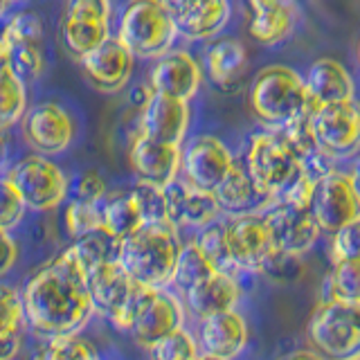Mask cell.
<instances>
[{
	"mask_svg": "<svg viewBox=\"0 0 360 360\" xmlns=\"http://www.w3.org/2000/svg\"><path fill=\"white\" fill-rule=\"evenodd\" d=\"M11 5H16L14 0H0V18L7 16V11L11 9Z\"/></svg>",
	"mask_w": 360,
	"mask_h": 360,
	"instance_id": "db71d44e",
	"label": "cell"
},
{
	"mask_svg": "<svg viewBox=\"0 0 360 360\" xmlns=\"http://www.w3.org/2000/svg\"><path fill=\"white\" fill-rule=\"evenodd\" d=\"M0 360H5V358H3V356H0Z\"/></svg>",
	"mask_w": 360,
	"mask_h": 360,
	"instance_id": "6125c7cd",
	"label": "cell"
},
{
	"mask_svg": "<svg viewBox=\"0 0 360 360\" xmlns=\"http://www.w3.org/2000/svg\"><path fill=\"white\" fill-rule=\"evenodd\" d=\"M72 245H75L79 259L84 262L86 270L93 266H99V264H106V262H120L122 239H117L115 234H110L104 228L84 234L82 239L72 241Z\"/></svg>",
	"mask_w": 360,
	"mask_h": 360,
	"instance_id": "e575fe53",
	"label": "cell"
},
{
	"mask_svg": "<svg viewBox=\"0 0 360 360\" xmlns=\"http://www.w3.org/2000/svg\"><path fill=\"white\" fill-rule=\"evenodd\" d=\"M108 37H112L110 22L104 20H86V18H75L65 16L61 20V39L68 52L75 54L77 59L97 48L99 43H104Z\"/></svg>",
	"mask_w": 360,
	"mask_h": 360,
	"instance_id": "1f68e13d",
	"label": "cell"
},
{
	"mask_svg": "<svg viewBox=\"0 0 360 360\" xmlns=\"http://www.w3.org/2000/svg\"><path fill=\"white\" fill-rule=\"evenodd\" d=\"M101 210V228L115 234L117 239H124L131 232H135L144 223L138 202H135L131 189L127 191H110L99 200Z\"/></svg>",
	"mask_w": 360,
	"mask_h": 360,
	"instance_id": "f546056e",
	"label": "cell"
},
{
	"mask_svg": "<svg viewBox=\"0 0 360 360\" xmlns=\"http://www.w3.org/2000/svg\"><path fill=\"white\" fill-rule=\"evenodd\" d=\"M25 217L27 207L20 198L18 189L11 185V180L5 174H0V228L14 232Z\"/></svg>",
	"mask_w": 360,
	"mask_h": 360,
	"instance_id": "b9f144b4",
	"label": "cell"
},
{
	"mask_svg": "<svg viewBox=\"0 0 360 360\" xmlns=\"http://www.w3.org/2000/svg\"><path fill=\"white\" fill-rule=\"evenodd\" d=\"M352 360H360V358H352Z\"/></svg>",
	"mask_w": 360,
	"mask_h": 360,
	"instance_id": "94428289",
	"label": "cell"
},
{
	"mask_svg": "<svg viewBox=\"0 0 360 360\" xmlns=\"http://www.w3.org/2000/svg\"><path fill=\"white\" fill-rule=\"evenodd\" d=\"M234 162L228 144L217 135L202 133L191 138L180 151V178L198 189L214 191Z\"/></svg>",
	"mask_w": 360,
	"mask_h": 360,
	"instance_id": "7c38bea8",
	"label": "cell"
},
{
	"mask_svg": "<svg viewBox=\"0 0 360 360\" xmlns=\"http://www.w3.org/2000/svg\"><path fill=\"white\" fill-rule=\"evenodd\" d=\"M313 189H315V180H311L304 172H300L290 183L284 187V191L275 198L279 202H288V205H295V207H304L309 210L311 207V198H313Z\"/></svg>",
	"mask_w": 360,
	"mask_h": 360,
	"instance_id": "7dc6e473",
	"label": "cell"
},
{
	"mask_svg": "<svg viewBox=\"0 0 360 360\" xmlns=\"http://www.w3.org/2000/svg\"><path fill=\"white\" fill-rule=\"evenodd\" d=\"M162 194L167 205V219L178 230H198L202 225L223 217L212 191L189 185L180 176L162 187Z\"/></svg>",
	"mask_w": 360,
	"mask_h": 360,
	"instance_id": "d6986e66",
	"label": "cell"
},
{
	"mask_svg": "<svg viewBox=\"0 0 360 360\" xmlns=\"http://www.w3.org/2000/svg\"><path fill=\"white\" fill-rule=\"evenodd\" d=\"M146 84L153 93L191 101L202 84L200 63L185 50H167L151 61Z\"/></svg>",
	"mask_w": 360,
	"mask_h": 360,
	"instance_id": "2e32d148",
	"label": "cell"
},
{
	"mask_svg": "<svg viewBox=\"0 0 360 360\" xmlns=\"http://www.w3.org/2000/svg\"><path fill=\"white\" fill-rule=\"evenodd\" d=\"M313 349L326 360L360 358V311L358 304L324 300L307 324Z\"/></svg>",
	"mask_w": 360,
	"mask_h": 360,
	"instance_id": "52a82bcc",
	"label": "cell"
},
{
	"mask_svg": "<svg viewBox=\"0 0 360 360\" xmlns=\"http://www.w3.org/2000/svg\"><path fill=\"white\" fill-rule=\"evenodd\" d=\"M358 311H360V302H358Z\"/></svg>",
	"mask_w": 360,
	"mask_h": 360,
	"instance_id": "680465c9",
	"label": "cell"
},
{
	"mask_svg": "<svg viewBox=\"0 0 360 360\" xmlns=\"http://www.w3.org/2000/svg\"><path fill=\"white\" fill-rule=\"evenodd\" d=\"M225 228H228V219H225V214H223V217H219L217 221L198 228L194 241L200 248V252L210 259V264L214 268L221 270V273L236 275V268L232 264V257L228 250V232H225Z\"/></svg>",
	"mask_w": 360,
	"mask_h": 360,
	"instance_id": "836d02e7",
	"label": "cell"
},
{
	"mask_svg": "<svg viewBox=\"0 0 360 360\" xmlns=\"http://www.w3.org/2000/svg\"><path fill=\"white\" fill-rule=\"evenodd\" d=\"M27 333V318L20 288L0 279V356L14 360Z\"/></svg>",
	"mask_w": 360,
	"mask_h": 360,
	"instance_id": "83f0119b",
	"label": "cell"
},
{
	"mask_svg": "<svg viewBox=\"0 0 360 360\" xmlns=\"http://www.w3.org/2000/svg\"><path fill=\"white\" fill-rule=\"evenodd\" d=\"M185 324H187V309L183 304V297H180L176 290L165 286L153 292V297L138 315V320H135L129 335L133 338L135 345L146 352V349L153 347L160 338L169 335Z\"/></svg>",
	"mask_w": 360,
	"mask_h": 360,
	"instance_id": "e0dca14e",
	"label": "cell"
},
{
	"mask_svg": "<svg viewBox=\"0 0 360 360\" xmlns=\"http://www.w3.org/2000/svg\"><path fill=\"white\" fill-rule=\"evenodd\" d=\"M63 228L72 241L82 239L84 234L93 230H99L101 228L99 202H84V200L68 198L63 210Z\"/></svg>",
	"mask_w": 360,
	"mask_h": 360,
	"instance_id": "ab89813d",
	"label": "cell"
},
{
	"mask_svg": "<svg viewBox=\"0 0 360 360\" xmlns=\"http://www.w3.org/2000/svg\"><path fill=\"white\" fill-rule=\"evenodd\" d=\"M318 146L333 160H349L360 153V101H333L318 106L311 115Z\"/></svg>",
	"mask_w": 360,
	"mask_h": 360,
	"instance_id": "9c48e42d",
	"label": "cell"
},
{
	"mask_svg": "<svg viewBox=\"0 0 360 360\" xmlns=\"http://www.w3.org/2000/svg\"><path fill=\"white\" fill-rule=\"evenodd\" d=\"M155 290H158L155 286L142 284V281L133 279V286H131V290H129L127 300H124L112 313H108L104 320H106L115 331H120V333H129V331L133 329L135 320H138V315L142 313V309H144L146 304H149V300L153 297V292H155Z\"/></svg>",
	"mask_w": 360,
	"mask_h": 360,
	"instance_id": "74e56055",
	"label": "cell"
},
{
	"mask_svg": "<svg viewBox=\"0 0 360 360\" xmlns=\"http://www.w3.org/2000/svg\"><path fill=\"white\" fill-rule=\"evenodd\" d=\"M5 158V138H3V131H0V162Z\"/></svg>",
	"mask_w": 360,
	"mask_h": 360,
	"instance_id": "11a10c76",
	"label": "cell"
},
{
	"mask_svg": "<svg viewBox=\"0 0 360 360\" xmlns=\"http://www.w3.org/2000/svg\"><path fill=\"white\" fill-rule=\"evenodd\" d=\"M3 27V43L5 45H43L45 27L39 14L34 11H16L14 16H9Z\"/></svg>",
	"mask_w": 360,
	"mask_h": 360,
	"instance_id": "60d3db41",
	"label": "cell"
},
{
	"mask_svg": "<svg viewBox=\"0 0 360 360\" xmlns=\"http://www.w3.org/2000/svg\"><path fill=\"white\" fill-rule=\"evenodd\" d=\"M0 48H3V27H0Z\"/></svg>",
	"mask_w": 360,
	"mask_h": 360,
	"instance_id": "6f0895ef",
	"label": "cell"
},
{
	"mask_svg": "<svg viewBox=\"0 0 360 360\" xmlns=\"http://www.w3.org/2000/svg\"><path fill=\"white\" fill-rule=\"evenodd\" d=\"M27 106V86L11 70L9 54L3 43L0 48V131L20 124Z\"/></svg>",
	"mask_w": 360,
	"mask_h": 360,
	"instance_id": "f1b7e54d",
	"label": "cell"
},
{
	"mask_svg": "<svg viewBox=\"0 0 360 360\" xmlns=\"http://www.w3.org/2000/svg\"><path fill=\"white\" fill-rule=\"evenodd\" d=\"M86 275L88 270L70 243L22 279L18 288L25 307L27 331L39 338L84 333L97 315Z\"/></svg>",
	"mask_w": 360,
	"mask_h": 360,
	"instance_id": "6da1fadb",
	"label": "cell"
},
{
	"mask_svg": "<svg viewBox=\"0 0 360 360\" xmlns=\"http://www.w3.org/2000/svg\"><path fill=\"white\" fill-rule=\"evenodd\" d=\"M178 37L207 41L230 22V0H160Z\"/></svg>",
	"mask_w": 360,
	"mask_h": 360,
	"instance_id": "9a60e30c",
	"label": "cell"
},
{
	"mask_svg": "<svg viewBox=\"0 0 360 360\" xmlns=\"http://www.w3.org/2000/svg\"><path fill=\"white\" fill-rule=\"evenodd\" d=\"M243 167L255 180V185L270 200H275L290 180L302 172L297 153L292 151V146L279 129L252 135L245 149Z\"/></svg>",
	"mask_w": 360,
	"mask_h": 360,
	"instance_id": "8992f818",
	"label": "cell"
},
{
	"mask_svg": "<svg viewBox=\"0 0 360 360\" xmlns=\"http://www.w3.org/2000/svg\"><path fill=\"white\" fill-rule=\"evenodd\" d=\"M266 225L270 230V239L277 250H284L290 255H304L318 243L320 239V225L315 223L311 210L288 205V202L273 200L262 212Z\"/></svg>",
	"mask_w": 360,
	"mask_h": 360,
	"instance_id": "5bb4252c",
	"label": "cell"
},
{
	"mask_svg": "<svg viewBox=\"0 0 360 360\" xmlns=\"http://www.w3.org/2000/svg\"><path fill=\"white\" fill-rule=\"evenodd\" d=\"M106 194H108L106 178L101 176L97 169H86V172H79L70 180V191H68V198L84 200V202H99Z\"/></svg>",
	"mask_w": 360,
	"mask_h": 360,
	"instance_id": "ee69618b",
	"label": "cell"
},
{
	"mask_svg": "<svg viewBox=\"0 0 360 360\" xmlns=\"http://www.w3.org/2000/svg\"><path fill=\"white\" fill-rule=\"evenodd\" d=\"M228 219V250L236 275H262L264 264L273 255L275 245L262 212L239 214Z\"/></svg>",
	"mask_w": 360,
	"mask_h": 360,
	"instance_id": "30bf717a",
	"label": "cell"
},
{
	"mask_svg": "<svg viewBox=\"0 0 360 360\" xmlns=\"http://www.w3.org/2000/svg\"><path fill=\"white\" fill-rule=\"evenodd\" d=\"M335 162L338 160H333V158L329 155V153H324L320 146L318 149H313L311 153H307L300 160V167H302V172L307 174L311 180H322L324 176H329L331 172H335Z\"/></svg>",
	"mask_w": 360,
	"mask_h": 360,
	"instance_id": "681fc988",
	"label": "cell"
},
{
	"mask_svg": "<svg viewBox=\"0 0 360 360\" xmlns=\"http://www.w3.org/2000/svg\"><path fill=\"white\" fill-rule=\"evenodd\" d=\"M352 180H354L356 191H358V196H360V153H358V160L354 162V169H352Z\"/></svg>",
	"mask_w": 360,
	"mask_h": 360,
	"instance_id": "f5cc1de1",
	"label": "cell"
},
{
	"mask_svg": "<svg viewBox=\"0 0 360 360\" xmlns=\"http://www.w3.org/2000/svg\"><path fill=\"white\" fill-rule=\"evenodd\" d=\"M331 262L360 259V217L331 234Z\"/></svg>",
	"mask_w": 360,
	"mask_h": 360,
	"instance_id": "f6af8a7d",
	"label": "cell"
},
{
	"mask_svg": "<svg viewBox=\"0 0 360 360\" xmlns=\"http://www.w3.org/2000/svg\"><path fill=\"white\" fill-rule=\"evenodd\" d=\"M311 214L320 230L333 234L342 225L360 217V196L352 180V174L331 172L315 183L311 198Z\"/></svg>",
	"mask_w": 360,
	"mask_h": 360,
	"instance_id": "8fae6325",
	"label": "cell"
},
{
	"mask_svg": "<svg viewBox=\"0 0 360 360\" xmlns=\"http://www.w3.org/2000/svg\"><path fill=\"white\" fill-rule=\"evenodd\" d=\"M183 236L172 221H149L124 236L120 245V264L127 273L155 288L172 284Z\"/></svg>",
	"mask_w": 360,
	"mask_h": 360,
	"instance_id": "7a4b0ae2",
	"label": "cell"
},
{
	"mask_svg": "<svg viewBox=\"0 0 360 360\" xmlns=\"http://www.w3.org/2000/svg\"><path fill=\"white\" fill-rule=\"evenodd\" d=\"M30 360H101V354L84 333H61L41 338Z\"/></svg>",
	"mask_w": 360,
	"mask_h": 360,
	"instance_id": "4dcf8cb0",
	"label": "cell"
},
{
	"mask_svg": "<svg viewBox=\"0 0 360 360\" xmlns=\"http://www.w3.org/2000/svg\"><path fill=\"white\" fill-rule=\"evenodd\" d=\"M302 273V259L300 255H290L284 250H273V255L268 257V262L264 264L262 275H268L279 281H290Z\"/></svg>",
	"mask_w": 360,
	"mask_h": 360,
	"instance_id": "bcb514c9",
	"label": "cell"
},
{
	"mask_svg": "<svg viewBox=\"0 0 360 360\" xmlns=\"http://www.w3.org/2000/svg\"><path fill=\"white\" fill-rule=\"evenodd\" d=\"M214 268L210 264V259L200 252V248L196 245V241H183V248H180V255H178V262L174 268V277H172V284L169 288L176 290L180 297L185 295L189 288H194L196 284H200L202 279L210 277L214 273Z\"/></svg>",
	"mask_w": 360,
	"mask_h": 360,
	"instance_id": "d6a6232c",
	"label": "cell"
},
{
	"mask_svg": "<svg viewBox=\"0 0 360 360\" xmlns=\"http://www.w3.org/2000/svg\"><path fill=\"white\" fill-rule=\"evenodd\" d=\"M77 61L86 82L99 93H120L122 88L129 86L135 70V56L124 48L115 34L84 56H79Z\"/></svg>",
	"mask_w": 360,
	"mask_h": 360,
	"instance_id": "4fadbf2b",
	"label": "cell"
},
{
	"mask_svg": "<svg viewBox=\"0 0 360 360\" xmlns=\"http://www.w3.org/2000/svg\"><path fill=\"white\" fill-rule=\"evenodd\" d=\"M248 7V32L266 48L284 43L297 22L295 0H245Z\"/></svg>",
	"mask_w": 360,
	"mask_h": 360,
	"instance_id": "7402d4cb",
	"label": "cell"
},
{
	"mask_svg": "<svg viewBox=\"0 0 360 360\" xmlns=\"http://www.w3.org/2000/svg\"><path fill=\"white\" fill-rule=\"evenodd\" d=\"M239 302H241L239 277L230 273H221V270H214L210 277H205L200 284L189 288L183 295L187 315H191L194 320H202L207 315L236 309Z\"/></svg>",
	"mask_w": 360,
	"mask_h": 360,
	"instance_id": "603a6c76",
	"label": "cell"
},
{
	"mask_svg": "<svg viewBox=\"0 0 360 360\" xmlns=\"http://www.w3.org/2000/svg\"><path fill=\"white\" fill-rule=\"evenodd\" d=\"M214 198H217L221 214L225 217H239V214H250V212H264L270 200L262 189L255 185L250 174L245 172L241 162H234L232 169L221 183L214 187Z\"/></svg>",
	"mask_w": 360,
	"mask_h": 360,
	"instance_id": "cb8c5ba5",
	"label": "cell"
},
{
	"mask_svg": "<svg viewBox=\"0 0 360 360\" xmlns=\"http://www.w3.org/2000/svg\"><path fill=\"white\" fill-rule=\"evenodd\" d=\"M115 37L135 59L153 61L174 48L178 32L160 0H127Z\"/></svg>",
	"mask_w": 360,
	"mask_h": 360,
	"instance_id": "277c9868",
	"label": "cell"
},
{
	"mask_svg": "<svg viewBox=\"0 0 360 360\" xmlns=\"http://www.w3.org/2000/svg\"><path fill=\"white\" fill-rule=\"evenodd\" d=\"M180 151H183V146L138 133L129 146L131 172L138 180L165 187L180 176Z\"/></svg>",
	"mask_w": 360,
	"mask_h": 360,
	"instance_id": "ffe728a7",
	"label": "cell"
},
{
	"mask_svg": "<svg viewBox=\"0 0 360 360\" xmlns=\"http://www.w3.org/2000/svg\"><path fill=\"white\" fill-rule=\"evenodd\" d=\"M191 122L189 101L153 93L140 108V131L153 140L183 146Z\"/></svg>",
	"mask_w": 360,
	"mask_h": 360,
	"instance_id": "44dd1931",
	"label": "cell"
},
{
	"mask_svg": "<svg viewBox=\"0 0 360 360\" xmlns=\"http://www.w3.org/2000/svg\"><path fill=\"white\" fill-rule=\"evenodd\" d=\"M131 194H133L135 202H138L144 223H149V221H169L167 219V205H165L162 187L144 183V180H138V183L131 187Z\"/></svg>",
	"mask_w": 360,
	"mask_h": 360,
	"instance_id": "7bdbcfd3",
	"label": "cell"
},
{
	"mask_svg": "<svg viewBox=\"0 0 360 360\" xmlns=\"http://www.w3.org/2000/svg\"><path fill=\"white\" fill-rule=\"evenodd\" d=\"M248 104L255 117L270 129H281L315 110L304 77L281 63L266 65L255 75L248 90Z\"/></svg>",
	"mask_w": 360,
	"mask_h": 360,
	"instance_id": "3957f363",
	"label": "cell"
},
{
	"mask_svg": "<svg viewBox=\"0 0 360 360\" xmlns=\"http://www.w3.org/2000/svg\"><path fill=\"white\" fill-rule=\"evenodd\" d=\"M345 304L360 302V259H340L326 277V297Z\"/></svg>",
	"mask_w": 360,
	"mask_h": 360,
	"instance_id": "d590c367",
	"label": "cell"
},
{
	"mask_svg": "<svg viewBox=\"0 0 360 360\" xmlns=\"http://www.w3.org/2000/svg\"><path fill=\"white\" fill-rule=\"evenodd\" d=\"M281 360H326V358L320 356L315 349H300V352H292Z\"/></svg>",
	"mask_w": 360,
	"mask_h": 360,
	"instance_id": "816d5d0a",
	"label": "cell"
},
{
	"mask_svg": "<svg viewBox=\"0 0 360 360\" xmlns=\"http://www.w3.org/2000/svg\"><path fill=\"white\" fill-rule=\"evenodd\" d=\"M20 257V245L14 232L0 228V279H5L16 268Z\"/></svg>",
	"mask_w": 360,
	"mask_h": 360,
	"instance_id": "f907efd6",
	"label": "cell"
},
{
	"mask_svg": "<svg viewBox=\"0 0 360 360\" xmlns=\"http://www.w3.org/2000/svg\"><path fill=\"white\" fill-rule=\"evenodd\" d=\"M304 86H307L309 99L315 108L333 104V101L356 99V84L352 75L340 61L329 59V56L311 63L307 77H304Z\"/></svg>",
	"mask_w": 360,
	"mask_h": 360,
	"instance_id": "d4e9b609",
	"label": "cell"
},
{
	"mask_svg": "<svg viewBox=\"0 0 360 360\" xmlns=\"http://www.w3.org/2000/svg\"><path fill=\"white\" fill-rule=\"evenodd\" d=\"M14 3H20V0H14Z\"/></svg>",
	"mask_w": 360,
	"mask_h": 360,
	"instance_id": "91938a15",
	"label": "cell"
},
{
	"mask_svg": "<svg viewBox=\"0 0 360 360\" xmlns=\"http://www.w3.org/2000/svg\"><path fill=\"white\" fill-rule=\"evenodd\" d=\"M248 68V50L236 39H219L205 50V70L219 90L230 93L241 84Z\"/></svg>",
	"mask_w": 360,
	"mask_h": 360,
	"instance_id": "4316f807",
	"label": "cell"
},
{
	"mask_svg": "<svg viewBox=\"0 0 360 360\" xmlns=\"http://www.w3.org/2000/svg\"><path fill=\"white\" fill-rule=\"evenodd\" d=\"M5 176L25 202L27 212H54L68 200L70 178L52 158L41 153H27L11 162Z\"/></svg>",
	"mask_w": 360,
	"mask_h": 360,
	"instance_id": "5b68a950",
	"label": "cell"
},
{
	"mask_svg": "<svg viewBox=\"0 0 360 360\" xmlns=\"http://www.w3.org/2000/svg\"><path fill=\"white\" fill-rule=\"evenodd\" d=\"M198 360H228V358H219V356H207V354H200Z\"/></svg>",
	"mask_w": 360,
	"mask_h": 360,
	"instance_id": "9f6ffc18",
	"label": "cell"
},
{
	"mask_svg": "<svg viewBox=\"0 0 360 360\" xmlns=\"http://www.w3.org/2000/svg\"><path fill=\"white\" fill-rule=\"evenodd\" d=\"M20 129L30 151L48 158L65 153L77 140V120L70 108L56 99H41L27 106Z\"/></svg>",
	"mask_w": 360,
	"mask_h": 360,
	"instance_id": "ba28073f",
	"label": "cell"
},
{
	"mask_svg": "<svg viewBox=\"0 0 360 360\" xmlns=\"http://www.w3.org/2000/svg\"><path fill=\"white\" fill-rule=\"evenodd\" d=\"M86 284L97 315L106 318L108 313H112L127 300L133 286V277L122 268L120 262H106L88 268Z\"/></svg>",
	"mask_w": 360,
	"mask_h": 360,
	"instance_id": "484cf974",
	"label": "cell"
},
{
	"mask_svg": "<svg viewBox=\"0 0 360 360\" xmlns=\"http://www.w3.org/2000/svg\"><path fill=\"white\" fill-rule=\"evenodd\" d=\"M9 54V65L25 86L37 84L48 68V56H45L43 45H5Z\"/></svg>",
	"mask_w": 360,
	"mask_h": 360,
	"instance_id": "f35d334b",
	"label": "cell"
},
{
	"mask_svg": "<svg viewBox=\"0 0 360 360\" xmlns=\"http://www.w3.org/2000/svg\"><path fill=\"white\" fill-rule=\"evenodd\" d=\"M196 322L198 326L194 335L200 354L234 360L245 352L250 342V326H248L245 315L236 309L214 313Z\"/></svg>",
	"mask_w": 360,
	"mask_h": 360,
	"instance_id": "ac0fdd59",
	"label": "cell"
},
{
	"mask_svg": "<svg viewBox=\"0 0 360 360\" xmlns=\"http://www.w3.org/2000/svg\"><path fill=\"white\" fill-rule=\"evenodd\" d=\"M65 16L110 22L112 3H110V0H68Z\"/></svg>",
	"mask_w": 360,
	"mask_h": 360,
	"instance_id": "c3c4849f",
	"label": "cell"
},
{
	"mask_svg": "<svg viewBox=\"0 0 360 360\" xmlns=\"http://www.w3.org/2000/svg\"><path fill=\"white\" fill-rule=\"evenodd\" d=\"M146 354H149V360H198L200 347L194 331H189L185 324L160 338L153 347L146 349Z\"/></svg>",
	"mask_w": 360,
	"mask_h": 360,
	"instance_id": "8d00e7d4",
	"label": "cell"
}]
</instances>
